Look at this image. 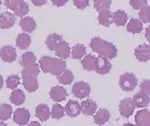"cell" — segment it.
<instances>
[{"label":"cell","mask_w":150,"mask_h":126,"mask_svg":"<svg viewBox=\"0 0 150 126\" xmlns=\"http://www.w3.org/2000/svg\"><path fill=\"white\" fill-rule=\"evenodd\" d=\"M74 75L70 70L66 69L63 73H61L57 76V80L62 85H70L73 82Z\"/></svg>","instance_id":"83f0119b"},{"label":"cell","mask_w":150,"mask_h":126,"mask_svg":"<svg viewBox=\"0 0 150 126\" xmlns=\"http://www.w3.org/2000/svg\"><path fill=\"white\" fill-rule=\"evenodd\" d=\"M35 116L40 121L47 120L51 117L49 106L45 104H40L39 105H37L35 110Z\"/></svg>","instance_id":"d6986e66"},{"label":"cell","mask_w":150,"mask_h":126,"mask_svg":"<svg viewBox=\"0 0 150 126\" xmlns=\"http://www.w3.org/2000/svg\"><path fill=\"white\" fill-rule=\"evenodd\" d=\"M111 0L107 3L103 4V5L98 9V23L103 26H110V25L112 23V13L110 11V6H111Z\"/></svg>","instance_id":"277c9868"},{"label":"cell","mask_w":150,"mask_h":126,"mask_svg":"<svg viewBox=\"0 0 150 126\" xmlns=\"http://www.w3.org/2000/svg\"><path fill=\"white\" fill-rule=\"evenodd\" d=\"M134 126H150V112L148 109L144 108L136 113Z\"/></svg>","instance_id":"5bb4252c"},{"label":"cell","mask_w":150,"mask_h":126,"mask_svg":"<svg viewBox=\"0 0 150 126\" xmlns=\"http://www.w3.org/2000/svg\"><path fill=\"white\" fill-rule=\"evenodd\" d=\"M55 55L61 59H67L70 55V47L68 43L61 41L60 43L55 46L54 48Z\"/></svg>","instance_id":"e0dca14e"},{"label":"cell","mask_w":150,"mask_h":126,"mask_svg":"<svg viewBox=\"0 0 150 126\" xmlns=\"http://www.w3.org/2000/svg\"><path fill=\"white\" fill-rule=\"evenodd\" d=\"M20 26L23 29V31L27 32V33H31L36 29V21L34 20V18L30 16L26 17H22L20 20Z\"/></svg>","instance_id":"ac0fdd59"},{"label":"cell","mask_w":150,"mask_h":126,"mask_svg":"<svg viewBox=\"0 0 150 126\" xmlns=\"http://www.w3.org/2000/svg\"><path fill=\"white\" fill-rule=\"evenodd\" d=\"M31 43V37L30 35H28L26 33H22L19 34L17 36L16 39V45L18 46V48H20L22 50L28 48V46Z\"/></svg>","instance_id":"484cf974"},{"label":"cell","mask_w":150,"mask_h":126,"mask_svg":"<svg viewBox=\"0 0 150 126\" xmlns=\"http://www.w3.org/2000/svg\"><path fill=\"white\" fill-rule=\"evenodd\" d=\"M28 11H29V7H28L27 3L25 1H22L15 10H14V15L19 16V17H23L27 14Z\"/></svg>","instance_id":"e575fe53"},{"label":"cell","mask_w":150,"mask_h":126,"mask_svg":"<svg viewBox=\"0 0 150 126\" xmlns=\"http://www.w3.org/2000/svg\"><path fill=\"white\" fill-rule=\"evenodd\" d=\"M49 95L52 100L58 103V102H62L66 100V98L68 97V92L66 90V88H64L63 87L55 86L50 90Z\"/></svg>","instance_id":"8fae6325"},{"label":"cell","mask_w":150,"mask_h":126,"mask_svg":"<svg viewBox=\"0 0 150 126\" xmlns=\"http://www.w3.org/2000/svg\"><path fill=\"white\" fill-rule=\"evenodd\" d=\"M90 48L93 52L98 53L101 57H104L109 60L115 58L117 55V49L115 45L102 40L100 37H95L92 39L90 41Z\"/></svg>","instance_id":"6da1fadb"},{"label":"cell","mask_w":150,"mask_h":126,"mask_svg":"<svg viewBox=\"0 0 150 126\" xmlns=\"http://www.w3.org/2000/svg\"><path fill=\"white\" fill-rule=\"evenodd\" d=\"M72 94L78 99H84L89 96L91 92V87L88 83L84 81L76 82L72 86Z\"/></svg>","instance_id":"5b68a950"},{"label":"cell","mask_w":150,"mask_h":126,"mask_svg":"<svg viewBox=\"0 0 150 126\" xmlns=\"http://www.w3.org/2000/svg\"><path fill=\"white\" fill-rule=\"evenodd\" d=\"M51 1L56 7H63L66 5V3H68V0H51Z\"/></svg>","instance_id":"b9f144b4"},{"label":"cell","mask_w":150,"mask_h":126,"mask_svg":"<svg viewBox=\"0 0 150 126\" xmlns=\"http://www.w3.org/2000/svg\"><path fill=\"white\" fill-rule=\"evenodd\" d=\"M96 57H94L93 55H87V56H84V58H83V60L81 61L82 63V66L84 70L89 72H92V71H95V68H96Z\"/></svg>","instance_id":"d4e9b609"},{"label":"cell","mask_w":150,"mask_h":126,"mask_svg":"<svg viewBox=\"0 0 150 126\" xmlns=\"http://www.w3.org/2000/svg\"><path fill=\"white\" fill-rule=\"evenodd\" d=\"M23 85L28 92H35L39 88V82L34 76L23 77Z\"/></svg>","instance_id":"ffe728a7"},{"label":"cell","mask_w":150,"mask_h":126,"mask_svg":"<svg viewBox=\"0 0 150 126\" xmlns=\"http://www.w3.org/2000/svg\"><path fill=\"white\" fill-rule=\"evenodd\" d=\"M23 0H4L5 6H6L8 10L14 11L15 9L20 5V3Z\"/></svg>","instance_id":"74e56055"},{"label":"cell","mask_w":150,"mask_h":126,"mask_svg":"<svg viewBox=\"0 0 150 126\" xmlns=\"http://www.w3.org/2000/svg\"><path fill=\"white\" fill-rule=\"evenodd\" d=\"M134 56L139 61L147 62L150 59V48L149 45L146 43L139 45L134 51Z\"/></svg>","instance_id":"30bf717a"},{"label":"cell","mask_w":150,"mask_h":126,"mask_svg":"<svg viewBox=\"0 0 150 126\" xmlns=\"http://www.w3.org/2000/svg\"><path fill=\"white\" fill-rule=\"evenodd\" d=\"M3 84H4V79H3V77H2L1 74H0V90H1V88H2Z\"/></svg>","instance_id":"f6af8a7d"},{"label":"cell","mask_w":150,"mask_h":126,"mask_svg":"<svg viewBox=\"0 0 150 126\" xmlns=\"http://www.w3.org/2000/svg\"><path fill=\"white\" fill-rule=\"evenodd\" d=\"M143 29H144L143 23L138 19H134V18H131L129 22L128 23V25H127V30L132 34H138Z\"/></svg>","instance_id":"603a6c76"},{"label":"cell","mask_w":150,"mask_h":126,"mask_svg":"<svg viewBox=\"0 0 150 126\" xmlns=\"http://www.w3.org/2000/svg\"><path fill=\"white\" fill-rule=\"evenodd\" d=\"M139 17L142 23H149L150 21V8L148 6H145L142 8L139 11Z\"/></svg>","instance_id":"d590c367"},{"label":"cell","mask_w":150,"mask_h":126,"mask_svg":"<svg viewBox=\"0 0 150 126\" xmlns=\"http://www.w3.org/2000/svg\"><path fill=\"white\" fill-rule=\"evenodd\" d=\"M112 21L116 26H123L127 24V21H128V14L124 11H116L115 12L112 13Z\"/></svg>","instance_id":"7402d4cb"},{"label":"cell","mask_w":150,"mask_h":126,"mask_svg":"<svg viewBox=\"0 0 150 126\" xmlns=\"http://www.w3.org/2000/svg\"><path fill=\"white\" fill-rule=\"evenodd\" d=\"M36 63V56L32 52H26L23 54L21 60H20V65L23 67H28L30 65H33Z\"/></svg>","instance_id":"f1b7e54d"},{"label":"cell","mask_w":150,"mask_h":126,"mask_svg":"<svg viewBox=\"0 0 150 126\" xmlns=\"http://www.w3.org/2000/svg\"><path fill=\"white\" fill-rule=\"evenodd\" d=\"M27 126H41V125H40V122H38V121L33 120V121H31L30 123H28V125H27Z\"/></svg>","instance_id":"ee69618b"},{"label":"cell","mask_w":150,"mask_h":126,"mask_svg":"<svg viewBox=\"0 0 150 126\" xmlns=\"http://www.w3.org/2000/svg\"><path fill=\"white\" fill-rule=\"evenodd\" d=\"M86 46L78 43L73 46L71 51V57L73 59H82L83 57L86 56Z\"/></svg>","instance_id":"1f68e13d"},{"label":"cell","mask_w":150,"mask_h":126,"mask_svg":"<svg viewBox=\"0 0 150 126\" xmlns=\"http://www.w3.org/2000/svg\"><path fill=\"white\" fill-rule=\"evenodd\" d=\"M65 112L70 118H75L81 113V106L77 101L69 100L65 106Z\"/></svg>","instance_id":"2e32d148"},{"label":"cell","mask_w":150,"mask_h":126,"mask_svg":"<svg viewBox=\"0 0 150 126\" xmlns=\"http://www.w3.org/2000/svg\"><path fill=\"white\" fill-rule=\"evenodd\" d=\"M135 107L132 104L131 98H124L123 100L120 101L119 104V112L121 116L124 118H129L133 114Z\"/></svg>","instance_id":"9c48e42d"},{"label":"cell","mask_w":150,"mask_h":126,"mask_svg":"<svg viewBox=\"0 0 150 126\" xmlns=\"http://www.w3.org/2000/svg\"><path fill=\"white\" fill-rule=\"evenodd\" d=\"M1 4H2V1L0 0V7H1Z\"/></svg>","instance_id":"c3c4849f"},{"label":"cell","mask_w":150,"mask_h":126,"mask_svg":"<svg viewBox=\"0 0 150 126\" xmlns=\"http://www.w3.org/2000/svg\"><path fill=\"white\" fill-rule=\"evenodd\" d=\"M120 88L124 91H132L138 85V79L133 73H125L119 77Z\"/></svg>","instance_id":"3957f363"},{"label":"cell","mask_w":150,"mask_h":126,"mask_svg":"<svg viewBox=\"0 0 150 126\" xmlns=\"http://www.w3.org/2000/svg\"><path fill=\"white\" fill-rule=\"evenodd\" d=\"M131 101H132L134 107H137V108L146 107L149 104V94L143 91H139L131 98Z\"/></svg>","instance_id":"7c38bea8"},{"label":"cell","mask_w":150,"mask_h":126,"mask_svg":"<svg viewBox=\"0 0 150 126\" xmlns=\"http://www.w3.org/2000/svg\"><path fill=\"white\" fill-rule=\"evenodd\" d=\"M81 112L86 116H92L97 111L98 105L92 99H86L81 103Z\"/></svg>","instance_id":"9a60e30c"},{"label":"cell","mask_w":150,"mask_h":126,"mask_svg":"<svg viewBox=\"0 0 150 126\" xmlns=\"http://www.w3.org/2000/svg\"><path fill=\"white\" fill-rule=\"evenodd\" d=\"M6 85L8 88L15 90V88L20 85V77H19L17 74H11V75H9L7 78Z\"/></svg>","instance_id":"836d02e7"},{"label":"cell","mask_w":150,"mask_h":126,"mask_svg":"<svg viewBox=\"0 0 150 126\" xmlns=\"http://www.w3.org/2000/svg\"><path fill=\"white\" fill-rule=\"evenodd\" d=\"M50 113H51V117L53 119L60 120L61 118H63L65 115V109L62 105H60L58 104H54L53 107H52V110Z\"/></svg>","instance_id":"d6a6232c"},{"label":"cell","mask_w":150,"mask_h":126,"mask_svg":"<svg viewBox=\"0 0 150 126\" xmlns=\"http://www.w3.org/2000/svg\"><path fill=\"white\" fill-rule=\"evenodd\" d=\"M129 5L134 10H141L142 8L147 6V0H129Z\"/></svg>","instance_id":"8d00e7d4"},{"label":"cell","mask_w":150,"mask_h":126,"mask_svg":"<svg viewBox=\"0 0 150 126\" xmlns=\"http://www.w3.org/2000/svg\"><path fill=\"white\" fill-rule=\"evenodd\" d=\"M31 1H32V3L34 4L35 6L40 7V6H43L44 4H46L48 0H31Z\"/></svg>","instance_id":"7bdbcfd3"},{"label":"cell","mask_w":150,"mask_h":126,"mask_svg":"<svg viewBox=\"0 0 150 126\" xmlns=\"http://www.w3.org/2000/svg\"><path fill=\"white\" fill-rule=\"evenodd\" d=\"M96 58L97 60L95 72L98 74H101V75L109 73L112 69V64L110 63V60L104 57H101V56H98Z\"/></svg>","instance_id":"52a82bcc"},{"label":"cell","mask_w":150,"mask_h":126,"mask_svg":"<svg viewBox=\"0 0 150 126\" xmlns=\"http://www.w3.org/2000/svg\"><path fill=\"white\" fill-rule=\"evenodd\" d=\"M109 0H94V9L98 11V10L100 9L103 4L106 3Z\"/></svg>","instance_id":"60d3db41"},{"label":"cell","mask_w":150,"mask_h":126,"mask_svg":"<svg viewBox=\"0 0 150 126\" xmlns=\"http://www.w3.org/2000/svg\"><path fill=\"white\" fill-rule=\"evenodd\" d=\"M74 6L79 10H83L89 5V0H72Z\"/></svg>","instance_id":"f35d334b"},{"label":"cell","mask_w":150,"mask_h":126,"mask_svg":"<svg viewBox=\"0 0 150 126\" xmlns=\"http://www.w3.org/2000/svg\"><path fill=\"white\" fill-rule=\"evenodd\" d=\"M12 115V106L8 104L0 105V120H8Z\"/></svg>","instance_id":"f546056e"},{"label":"cell","mask_w":150,"mask_h":126,"mask_svg":"<svg viewBox=\"0 0 150 126\" xmlns=\"http://www.w3.org/2000/svg\"><path fill=\"white\" fill-rule=\"evenodd\" d=\"M40 67L37 63L30 65L28 67H25V69L22 71V76H34L37 77L40 74Z\"/></svg>","instance_id":"4dcf8cb0"},{"label":"cell","mask_w":150,"mask_h":126,"mask_svg":"<svg viewBox=\"0 0 150 126\" xmlns=\"http://www.w3.org/2000/svg\"><path fill=\"white\" fill-rule=\"evenodd\" d=\"M0 126H7V123H5L3 120H0Z\"/></svg>","instance_id":"bcb514c9"},{"label":"cell","mask_w":150,"mask_h":126,"mask_svg":"<svg viewBox=\"0 0 150 126\" xmlns=\"http://www.w3.org/2000/svg\"><path fill=\"white\" fill-rule=\"evenodd\" d=\"M16 57H17L16 50L11 45H5L0 49V58L5 62L11 63L13 61H15Z\"/></svg>","instance_id":"ba28073f"},{"label":"cell","mask_w":150,"mask_h":126,"mask_svg":"<svg viewBox=\"0 0 150 126\" xmlns=\"http://www.w3.org/2000/svg\"><path fill=\"white\" fill-rule=\"evenodd\" d=\"M140 88H141V91L149 94L150 93V82L148 80H145V81L142 82V84L140 85Z\"/></svg>","instance_id":"ab89813d"},{"label":"cell","mask_w":150,"mask_h":126,"mask_svg":"<svg viewBox=\"0 0 150 126\" xmlns=\"http://www.w3.org/2000/svg\"><path fill=\"white\" fill-rule=\"evenodd\" d=\"M123 126H134V124H132V123H130V122H128V123H125Z\"/></svg>","instance_id":"7dc6e473"},{"label":"cell","mask_w":150,"mask_h":126,"mask_svg":"<svg viewBox=\"0 0 150 126\" xmlns=\"http://www.w3.org/2000/svg\"><path fill=\"white\" fill-rule=\"evenodd\" d=\"M110 112L107 109H98L94 116V121L97 125L101 126L110 120Z\"/></svg>","instance_id":"44dd1931"},{"label":"cell","mask_w":150,"mask_h":126,"mask_svg":"<svg viewBox=\"0 0 150 126\" xmlns=\"http://www.w3.org/2000/svg\"><path fill=\"white\" fill-rule=\"evenodd\" d=\"M30 120V112L26 108H17L13 113V121L20 126L28 123Z\"/></svg>","instance_id":"8992f818"},{"label":"cell","mask_w":150,"mask_h":126,"mask_svg":"<svg viewBox=\"0 0 150 126\" xmlns=\"http://www.w3.org/2000/svg\"><path fill=\"white\" fill-rule=\"evenodd\" d=\"M39 63L42 72L45 73H50L55 76H58L67 68V63L65 60L61 58H51L48 56H44V57L40 58Z\"/></svg>","instance_id":"7a4b0ae2"},{"label":"cell","mask_w":150,"mask_h":126,"mask_svg":"<svg viewBox=\"0 0 150 126\" xmlns=\"http://www.w3.org/2000/svg\"><path fill=\"white\" fill-rule=\"evenodd\" d=\"M9 100L15 105H21L25 101V94L21 90H13L11 92Z\"/></svg>","instance_id":"cb8c5ba5"},{"label":"cell","mask_w":150,"mask_h":126,"mask_svg":"<svg viewBox=\"0 0 150 126\" xmlns=\"http://www.w3.org/2000/svg\"><path fill=\"white\" fill-rule=\"evenodd\" d=\"M61 41H63V37L58 34H50L46 39V46L49 48V50L54 51L55 46L57 45Z\"/></svg>","instance_id":"4316f807"},{"label":"cell","mask_w":150,"mask_h":126,"mask_svg":"<svg viewBox=\"0 0 150 126\" xmlns=\"http://www.w3.org/2000/svg\"><path fill=\"white\" fill-rule=\"evenodd\" d=\"M16 22L15 15L8 11H5L0 14V28L8 29L14 26Z\"/></svg>","instance_id":"4fadbf2b"}]
</instances>
